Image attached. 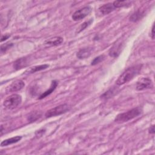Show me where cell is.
<instances>
[{"instance_id":"cell-15","label":"cell","mask_w":155,"mask_h":155,"mask_svg":"<svg viewBox=\"0 0 155 155\" xmlns=\"http://www.w3.org/2000/svg\"><path fill=\"white\" fill-rule=\"evenodd\" d=\"M49 67V65L48 64H44V65H36V66H34L33 67H31L30 69L27 70L25 73H33L44 69H46L47 68H48Z\"/></svg>"},{"instance_id":"cell-12","label":"cell","mask_w":155,"mask_h":155,"mask_svg":"<svg viewBox=\"0 0 155 155\" xmlns=\"http://www.w3.org/2000/svg\"><path fill=\"white\" fill-rule=\"evenodd\" d=\"M21 139H22L21 136H15V137H13L5 139V140H3L2 142H1V147H4V146H7V145L16 143V142H19Z\"/></svg>"},{"instance_id":"cell-3","label":"cell","mask_w":155,"mask_h":155,"mask_svg":"<svg viewBox=\"0 0 155 155\" xmlns=\"http://www.w3.org/2000/svg\"><path fill=\"white\" fill-rule=\"evenodd\" d=\"M22 101L21 96L18 94H13L8 96L3 102V105L5 108L12 110L16 108Z\"/></svg>"},{"instance_id":"cell-16","label":"cell","mask_w":155,"mask_h":155,"mask_svg":"<svg viewBox=\"0 0 155 155\" xmlns=\"http://www.w3.org/2000/svg\"><path fill=\"white\" fill-rule=\"evenodd\" d=\"M144 15V13L143 12H140V10H138L136 12H134L132 15L130 17V20L133 22H136L140 19Z\"/></svg>"},{"instance_id":"cell-19","label":"cell","mask_w":155,"mask_h":155,"mask_svg":"<svg viewBox=\"0 0 155 155\" xmlns=\"http://www.w3.org/2000/svg\"><path fill=\"white\" fill-rule=\"evenodd\" d=\"M41 114L39 112H37V111L32 112L29 114L27 119L30 122H33L36 120L38 119H39L41 117Z\"/></svg>"},{"instance_id":"cell-25","label":"cell","mask_w":155,"mask_h":155,"mask_svg":"<svg viewBox=\"0 0 155 155\" xmlns=\"http://www.w3.org/2000/svg\"><path fill=\"white\" fill-rule=\"evenodd\" d=\"M149 133L153 134L154 133V125H152L149 129Z\"/></svg>"},{"instance_id":"cell-24","label":"cell","mask_w":155,"mask_h":155,"mask_svg":"<svg viewBox=\"0 0 155 155\" xmlns=\"http://www.w3.org/2000/svg\"><path fill=\"white\" fill-rule=\"evenodd\" d=\"M154 25H153L152 28H151V37L153 39H154Z\"/></svg>"},{"instance_id":"cell-22","label":"cell","mask_w":155,"mask_h":155,"mask_svg":"<svg viewBox=\"0 0 155 155\" xmlns=\"http://www.w3.org/2000/svg\"><path fill=\"white\" fill-rule=\"evenodd\" d=\"M92 22H93V19H91L90 21L84 22V23L80 26V27H79V30L78 32H80V31H81L82 30H84V29H85L87 27H88Z\"/></svg>"},{"instance_id":"cell-1","label":"cell","mask_w":155,"mask_h":155,"mask_svg":"<svg viewBox=\"0 0 155 155\" xmlns=\"http://www.w3.org/2000/svg\"><path fill=\"white\" fill-rule=\"evenodd\" d=\"M142 68V65L137 64L126 69L118 78L116 81L117 85H122L132 80L135 76H137Z\"/></svg>"},{"instance_id":"cell-2","label":"cell","mask_w":155,"mask_h":155,"mask_svg":"<svg viewBox=\"0 0 155 155\" xmlns=\"http://www.w3.org/2000/svg\"><path fill=\"white\" fill-rule=\"evenodd\" d=\"M142 112L143 110L141 107L134 108L126 112L119 114L116 117L114 121L117 123H123L128 122V120L139 116L142 113Z\"/></svg>"},{"instance_id":"cell-18","label":"cell","mask_w":155,"mask_h":155,"mask_svg":"<svg viewBox=\"0 0 155 155\" xmlns=\"http://www.w3.org/2000/svg\"><path fill=\"white\" fill-rule=\"evenodd\" d=\"M117 90L115 87L111 88L110 90H108L107 91H106L105 93H104L101 97L102 99H109L111 97H112L113 95L115 94V93H116Z\"/></svg>"},{"instance_id":"cell-5","label":"cell","mask_w":155,"mask_h":155,"mask_svg":"<svg viewBox=\"0 0 155 155\" xmlns=\"http://www.w3.org/2000/svg\"><path fill=\"white\" fill-rule=\"evenodd\" d=\"M91 8L90 6L84 7L77 11H76L72 15V19L74 21H80L88 16L91 12Z\"/></svg>"},{"instance_id":"cell-20","label":"cell","mask_w":155,"mask_h":155,"mask_svg":"<svg viewBox=\"0 0 155 155\" xmlns=\"http://www.w3.org/2000/svg\"><path fill=\"white\" fill-rule=\"evenodd\" d=\"M105 59V56L104 55H100L96 58H95L93 61L91 62V65H96L97 64H99V62L103 61Z\"/></svg>"},{"instance_id":"cell-8","label":"cell","mask_w":155,"mask_h":155,"mask_svg":"<svg viewBox=\"0 0 155 155\" xmlns=\"http://www.w3.org/2000/svg\"><path fill=\"white\" fill-rule=\"evenodd\" d=\"M122 47V42H117L110 48V50L109 51V55L113 58L117 57L121 51Z\"/></svg>"},{"instance_id":"cell-14","label":"cell","mask_w":155,"mask_h":155,"mask_svg":"<svg viewBox=\"0 0 155 155\" xmlns=\"http://www.w3.org/2000/svg\"><path fill=\"white\" fill-rule=\"evenodd\" d=\"M63 42V38L59 36H57V37H54L52 38L49 39L48 40L45 41V44H48L49 45H58L59 44H61L62 42Z\"/></svg>"},{"instance_id":"cell-9","label":"cell","mask_w":155,"mask_h":155,"mask_svg":"<svg viewBox=\"0 0 155 155\" xmlns=\"http://www.w3.org/2000/svg\"><path fill=\"white\" fill-rule=\"evenodd\" d=\"M115 9L113 3H107L101 5L99 8V11L102 15H108Z\"/></svg>"},{"instance_id":"cell-17","label":"cell","mask_w":155,"mask_h":155,"mask_svg":"<svg viewBox=\"0 0 155 155\" xmlns=\"http://www.w3.org/2000/svg\"><path fill=\"white\" fill-rule=\"evenodd\" d=\"M131 2L128 1H116L113 2V4L114 7V8H120L123 7H126L128 5H131Z\"/></svg>"},{"instance_id":"cell-4","label":"cell","mask_w":155,"mask_h":155,"mask_svg":"<svg viewBox=\"0 0 155 155\" xmlns=\"http://www.w3.org/2000/svg\"><path fill=\"white\" fill-rule=\"evenodd\" d=\"M69 109H70L69 106L67 104H62V105L56 106V107L48 110L46 112L45 116L47 118L58 116V115L62 114L68 111L69 110Z\"/></svg>"},{"instance_id":"cell-10","label":"cell","mask_w":155,"mask_h":155,"mask_svg":"<svg viewBox=\"0 0 155 155\" xmlns=\"http://www.w3.org/2000/svg\"><path fill=\"white\" fill-rule=\"evenodd\" d=\"M91 51H92V48H91L87 47V48H81L77 53L76 56L80 59H85V58H88L91 55Z\"/></svg>"},{"instance_id":"cell-13","label":"cell","mask_w":155,"mask_h":155,"mask_svg":"<svg viewBox=\"0 0 155 155\" xmlns=\"http://www.w3.org/2000/svg\"><path fill=\"white\" fill-rule=\"evenodd\" d=\"M57 85H58V82H57V81H52L50 88H49L48 90H47V91H45V92H44V93L39 96V97L38 99H42L45 97L46 96H47L48 95L50 94L55 90V88H56Z\"/></svg>"},{"instance_id":"cell-21","label":"cell","mask_w":155,"mask_h":155,"mask_svg":"<svg viewBox=\"0 0 155 155\" xmlns=\"http://www.w3.org/2000/svg\"><path fill=\"white\" fill-rule=\"evenodd\" d=\"M13 45L12 43H6L5 44L1 45V52L2 53L4 52H5L6 50H7L8 48H10Z\"/></svg>"},{"instance_id":"cell-11","label":"cell","mask_w":155,"mask_h":155,"mask_svg":"<svg viewBox=\"0 0 155 155\" xmlns=\"http://www.w3.org/2000/svg\"><path fill=\"white\" fill-rule=\"evenodd\" d=\"M27 59L26 58H22L16 60L13 64V67L16 70L21 69L27 65Z\"/></svg>"},{"instance_id":"cell-23","label":"cell","mask_w":155,"mask_h":155,"mask_svg":"<svg viewBox=\"0 0 155 155\" xmlns=\"http://www.w3.org/2000/svg\"><path fill=\"white\" fill-rule=\"evenodd\" d=\"M10 35H3V36H2V37H1V42H2V41H5V40H6L7 39H8L9 37H10Z\"/></svg>"},{"instance_id":"cell-7","label":"cell","mask_w":155,"mask_h":155,"mask_svg":"<svg viewBox=\"0 0 155 155\" xmlns=\"http://www.w3.org/2000/svg\"><path fill=\"white\" fill-rule=\"evenodd\" d=\"M25 86L24 82L22 80H16L13 82L6 88L7 93L15 92L21 90Z\"/></svg>"},{"instance_id":"cell-6","label":"cell","mask_w":155,"mask_h":155,"mask_svg":"<svg viewBox=\"0 0 155 155\" xmlns=\"http://www.w3.org/2000/svg\"><path fill=\"white\" fill-rule=\"evenodd\" d=\"M153 87L152 81L148 78H142L139 79L136 84V90L142 91L146 89L152 88Z\"/></svg>"}]
</instances>
